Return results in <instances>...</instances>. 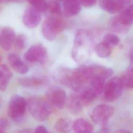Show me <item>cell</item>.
I'll return each mask as SVG.
<instances>
[{"label":"cell","instance_id":"19","mask_svg":"<svg viewBox=\"0 0 133 133\" xmlns=\"http://www.w3.org/2000/svg\"><path fill=\"white\" fill-rule=\"evenodd\" d=\"M105 79L103 78L94 76L89 81V87L94 91V92L99 96L103 93L105 84Z\"/></svg>","mask_w":133,"mask_h":133},{"label":"cell","instance_id":"20","mask_svg":"<svg viewBox=\"0 0 133 133\" xmlns=\"http://www.w3.org/2000/svg\"><path fill=\"white\" fill-rule=\"evenodd\" d=\"M76 93L83 101L84 104L91 103L98 97L89 87L83 86Z\"/></svg>","mask_w":133,"mask_h":133},{"label":"cell","instance_id":"4","mask_svg":"<svg viewBox=\"0 0 133 133\" xmlns=\"http://www.w3.org/2000/svg\"><path fill=\"white\" fill-rule=\"evenodd\" d=\"M27 108V102L22 96L13 95L10 99L8 113L9 117L15 122H20L24 116Z\"/></svg>","mask_w":133,"mask_h":133},{"label":"cell","instance_id":"36","mask_svg":"<svg viewBox=\"0 0 133 133\" xmlns=\"http://www.w3.org/2000/svg\"><path fill=\"white\" fill-rule=\"evenodd\" d=\"M123 5L129 4L132 0H118Z\"/></svg>","mask_w":133,"mask_h":133},{"label":"cell","instance_id":"35","mask_svg":"<svg viewBox=\"0 0 133 133\" xmlns=\"http://www.w3.org/2000/svg\"><path fill=\"white\" fill-rule=\"evenodd\" d=\"M14 133H34L32 130L30 129H22L17 130Z\"/></svg>","mask_w":133,"mask_h":133},{"label":"cell","instance_id":"3","mask_svg":"<svg viewBox=\"0 0 133 133\" xmlns=\"http://www.w3.org/2000/svg\"><path fill=\"white\" fill-rule=\"evenodd\" d=\"M66 24L62 19L51 17L47 18L42 23L41 31L43 36L48 41H54L58 34L63 31Z\"/></svg>","mask_w":133,"mask_h":133},{"label":"cell","instance_id":"40","mask_svg":"<svg viewBox=\"0 0 133 133\" xmlns=\"http://www.w3.org/2000/svg\"><path fill=\"white\" fill-rule=\"evenodd\" d=\"M4 131V130H2L1 129H0V133H5Z\"/></svg>","mask_w":133,"mask_h":133},{"label":"cell","instance_id":"14","mask_svg":"<svg viewBox=\"0 0 133 133\" xmlns=\"http://www.w3.org/2000/svg\"><path fill=\"white\" fill-rule=\"evenodd\" d=\"M8 60L11 68L17 73L25 74L29 71L28 67L16 54H9L8 56Z\"/></svg>","mask_w":133,"mask_h":133},{"label":"cell","instance_id":"39","mask_svg":"<svg viewBox=\"0 0 133 133\" xmlns=\"http://www.w3.org/2000/svg\"><path fill=\"white\" fill-rule=\"evenodd\" d=\"M12 0H0V3H7L11 1Z\"/></svg>","mask_w":133,"mask_h":133},{"label":"cell","instance_id":"22","mask_svg":"<svg viewBox=\"0 0 133 133\" xmlns=\"http://www.w3.org/2000/svg\"><path fill=\"white\" fill-rule=\"evenodd\" d=\"M18 81L21 86L25 87L39 86L43 83L42 78L35 76L20 77L18 78Z\"/></svg>","mask_w":133,"mask_h":133},{"label":"cell","instance_id":"17","mask_svg":"<svg viewBox=\"0 0 133 133\" xmlns=\"http://www.w3.org/2000/svg\"><path fill=\"white\" fill-rule=\"evenodd\" d=\"M69 111L73 114H78L82 111L84 103L77 94L70 95L66 103Z\"/></svg>","mask_w":133,"mask_h":133},{"label":"cell","instance_id":"31","mask_svg":"<svg viewBox=\"0 0 133 133\" xmlns=\"http://www.w3.org/2000/svg\"><path fill=\"white\" fill-rule=\"evenodd\" d=\"M121 79L124 87L133 89V76H131L125 72L121 77Z\"/></svg>","mask_w":133,"mask_h":133},{"label":"cell","instance_id":"26","mask_svg":"<svg viewBox=\"0 0 133 133\" xmlns=\"http://www.w3.org/2000/svg\"><path fill=\"white\" fill-rule=\"evenodd\" d=\"M94 50L97 55L101 58L108 57L112 52L111 46L103 42L97 44L94 47Z\"/></svg>","mask_w":133,"mask_h":133},{"label":"cell","instance_id":"16","mask_svg":"<svg viewBox=\"0 0 133 133\" xmlns=\"http://www.w3.org/2000/svg\"><path fill=\"white\" fill-rule=\"evenodd\" d=\"M74 133H92V125L86 119L83 118L76 119L72 124Z\"/></svg>","mask_w":133,"mask_h":133},{"label":"cell","instance_id":"15","mask_svg":"<svg viewBox=\"0 0 133 133\" xmlns=\"http://www.w3.org/2000/svg\"><path fill=\"white\" fill-rule=\"evenodd\" d=\"M99 4L102 9L111 14L120 12L124 5L118 0H99Z\"/></svg>","mask_w":133,"mask_h":133},{"label":"cell","instance_id":"23","mask_svg":"<svg viewBox=\"0 0 133 133\" xmlns=\"http://www.w3.org/2000/svg\"><path fill=\"white\" fill-rule=\"evenodd\" d=\"M54 127L58 133H69L72 129V124L69 119L61 118L56 122Z\"/></svg>","mask_w":133,"mask_h":133},{"label":"cell","instance_id":"25","mask_svg":"<svg viewBox=\"0 0 133 133\" xmlns=\"http://www.w3.org/2000/svg\"><path fill=\"white\" fill-rule=\"evenodd\" d=\"M109 26L112 30L119 33H125L129 29V26L124 24L117 16L111 19L109 22Z\"/></svg>","mask_w":133,"mask_h":133},{"label":"cell","instance_id":"9","mask_svg":"<svg viewBox=\"0 0 133 133\" xmlns=\"http://www.w3.org/2000/svg\"><path fill=\"white\" fill-rule=\"evenodd\" d=\"M58 78L62 84L71 88L76 92L83 86L75 77L74 71L68 69L61 70L58 73Z\"/></svg>","mask_w":133,"mask_h":133},{"label":"cell","instance_id":"42","mask_svg":"<svg viewBox=\"0 0 133 133\" xmlns=\"http://www.w3.org/2000/svg\"><path fill=\"white\" fill-rule=\"evenodd\" d=\"M92 133H101V132H93Z\"/></svg>","mask_w":133,"mask_h":133},{"label":"cell","instance_id":"6","mask_svg":"<svg viewBox=\"0 0 133 133\" xmlns=\"http://www.w3.org/2000/svg\"><path fill=\"white\" fill-rule=\"evenodd\" d=\"M114 108L109 104H101L96 107L91 114L92 121L99 125L105 124L113 115Z\"/></svg>","mask_w":133,"mask_h":133},{"label":"cell","instance_id":"28","mask_svg":"<svg viewBox=\"0 0 133 133\" xmlns=\"http://www.w3.org/2000/svg\"><path fill=\"white\" fill-rule=\"evenodd\" d=\"M109 45L116 46L119 43V38L115 34L112 33H107L103 37V41Z\"/></svg>","mask_w":133,"mask_h":133},{"label":"cell","instance_id":"29","mask_svg":"<svg viewBox=\"0 0 133 133\" xmlns=\"http://www.w3.org/2000/svg\"><path fill=\"white\" fill-rule=\"evenodd\" d=\"M15 48L19 50H21L24 49L26 46V38L23 34H20L16 37L14 44Z\"/></svg>","mask_w":133,"mask_h":133},{"label":"cell","instance_id":"30","mask_svg":"<svg viewBox=\"0 0 133 133\" xmlns=\"http://www.w3.org/2000/svg\"><path fill=\"white\" fill-rule=\"evenodd\" d=\"M51 14L60 15L62 13V8L60 3L57 1L50 2L48 4V9Z\"/></svg>","mask_w":133,"mask_h":133},{"label":"cell","instance_id":"38","mask_svg":"<svg viewBox=\"0 0 133 133\" xmlns=\"http://www.w3.org/2000/svg\"><path fill=\"white\" fill-rule=\"evenodd\" d=\"M130 59L131 61L133 62V50L130 54Z\"/></svg>","mask_w":133,"mask_h":133},{"label":"cell","instance_id":"7","mask_svg":"<svg viewBox=\"0 0 133 133\" xmlns=\"http://www.w3.org/2000/svg\"><path fill=\"white\" fill-rule=\"evenodd\" d=\"M48 55L46 48L41 44L31 46L24 55V58L31 63L38 62L45 63L47 59Z\"/></svg>","mask_w":133,"mask_h":133},{"label":"cell","instance_id":"10","mask_svg":"<svg viewBox=\"0 0 133 133\" xmlns=\"http://www.w3.org/2000/svg\"><path fill=\"white\" fill-rule=\"evenodd\" d=\"M41 19V12L33 7H29L23 12L22 22L27 28L33 29L38 26Z\"/></svg>","mask_w":133,"mask_h":133},{"label":"cell","instance_id":"34","mask_svg":"<svg viewBox=\"0 0 133 133\" xmlns=\"http://www.w3.org/2000/svg\"><path fill=\"white\" fill-rule=\"evenodd\" d=\"M8 125V121L5 118L2 117L0 118V129L4 130Z\"/></svg>","mask_w":133,"mask_h":133},{"label":"cell","instance_id":"37","mask_svg":"<svg viewBox=\"0 0 133 133\" xmlns=\"http://www.w3.org/2000/svg\"><path fill=\"white\" fill-rule=\"evenodd\" d=\"M115 133H131V132H130L129 131H128L127 130L121 129H119V130H117L116 131H115Z\"/></svg>","mask_w":133,"mask_h":133},{"label":"cell","instance_id":"5","mask_svg":"<svg viewBox=\"0 0 133 133\" xmlns=\"http://www.w3.org/2000/svg\"><path fill=\"white\" fill-rule=\"evenodd\" d=\"M124 85L120 77L114 76L110 78L105 84L103 91L104 99L110 102L117 99L122 95Z\"/></svg>","mask_w":133,"mask_h":133},{"label":"cell","instance_id":"32","mask_svg":"<svg viewBox=\"0 0 133 133\" xmlns=\"http://www.w3.org/2000/svg\"><path fill=\"white\" fill-rule=\"evenodd\" d=\"M81 5L85 7H91L94 6L97 0H78Z\"/></svg>","mask_w":133,"mask_h":133},{"label":"cell","instance_id":"11","mask_svg":"<svg viewBox=\"0 0 133 133\" xmlns=\"http://www.w3.org/2000/svg\"><path fill=\"white\" fill-rule=\"evenodd\" d=\"M74 74L77 80L81 84L89 82L94 76L92 65L81 64L74 70Z\"/></svg>","mask_w":133,"mask_h":133},{"label":"cell","instance_id":"12","mask_svg":"<svg viewBox=\"0 0 133 133\" xmlns=\"http://www.w3.org/2000/svg\"><path fill=\"white\" fill-rule=\"evenodd\" d=\"M15 38V33L12 28L3 29L0 33V47L5 51L9 50L14 44Z\"/></svg>","mask_w":133,"mask_h":133},{"label":"cell","instance_id":"1","mask_svg":"<svg viewBox=\"0 0 133 133\" xmlns=\"http://www.w3.org/2000/svg\"><path fill=\"white\" fill-rule=\"evenodd\" d=\"M93 36L88 31L80 29L75 34L72 56L77 63L86 61L90 56L94 46Z\"/></svg>","mask_w":133,"mask_h":133},{"label":"cell","instance_id":"33","mask_svg":"<svg viewBox=\"0 0 133 133\" xmlns=\"http://www.w3.org/2000/svg\"><path fill=\"white\" fill-rule=\"evenodd\" d=\"M34 133H50L47 129L43 126H38L35 129Z\"/></svg>","mask_w":133,"mask_h":133},{"label":"cell","instance_id":"43","mask_svg":"<svg viewBox=\"0 0 133 133\" xmlns=\"http://www.w3.org/2000/svg\"><path fill=\"white\" fill-rule=\"evenodd\" d=\"M102 133H104V132H102ZM104 133H106V132H104Z\"/></svg>","mask_w":133,"mask_h":133},{"label":"cell","instance_id":"41","mask_svg":"<svg viewBox=\"0 0 133 133\" xmlns=\"http://www.w3.org/2000/svg\"><path fill=\"white\" fill-rule=\"evenodd\" d=\"M1 61V55H0V62Z\"/></svg>","mask_w":133,"mask_h":133},{"label":"cell","instance_id":"24","mask_svg":"<svg viewBox=\"0 0 133 133\" xmlns=\"http://www.w3.org/2000/svg\"><path fill=\"white\" fill-rule=\"evenodd\" d=\"M92 65L94 76H98L106 79L111 77L113 73V70L110 68L98 64H92Z\"/></svg>","mask_w":133,"mask_h":133},{"label":"cell","instance_id":"21","mask_svg":"<svg viewBox=\"0 0 133 133\" xmlns=\"http://www.w3.org/2000/svg\"><path fill=\"white\" fill-rule=\"evenodd\" d=\"M117 16L124 24L129 26L133 23V5L123 9Z\"/></svg>","mask_w":133,"mask_h":133},{"label":"cell","instance_id":"27","mask_svg":"<svg viewBox=\"0 0 133 133\" xmlns=\"http://www.w3.org/2000/svg\"><path fill=\"white\" fill-rule=\"evenodd\" d=\"M33 7L40 12H44L48 9V3L46 0H26Z\"/></svg>","mask_w":133,"mask_h":133},{"label":"cell","instance_id":"8","mask_svg":"<svg viewBox=\"0 0 133 133\" xmlns=\"http://www.w3.org/2000/svg\"><path fill=\"white\" fill-rule=\"evenodd\" d=\"M48 102L55 107L62 109L66 104L67 97L65 91L58 86H51L46 91Z\"/></svg>","mask_w":133,"mask_h":133},{"label":"cell","instance_id":"18","mask_svg":"<svg viewBox=\"0 0 133 133\" xmlns=\"http://www.w3.org/2000/svg\"><path fill=\"white\" fill-rule=\"evenodd\" d=\"M12 74L9 68L5 64L0 65V90L5 91L11 79Z\"/></svg>","mask_w":133,"mask_h":133},{"label":"cell","instance_id":"13","mask_svg":"<svg viewBox=\"0 0 133 133\" xmlns=\"http://www.w3.org/2000/svg\"><path fill=\"white\" fill-rule=\"evenodd\" d=\"M62 11L66 17H71L77 15L81 10V5L78 0H64Z\"/></svg>","mask_w":133,"mask_h":133},{"label":"cell","instance_id":"2","mask_svg":"<svg viewBox=\"0 0 133 133\" xmlns=\"http://www.w3.org/2000/svg\"><path fill=\"white\" fill-rule=\"evenodd\" d=\"M27 107L32 117L40 122L46 120L51 113V104L41 97H32L29 98Z\"/></svg>","mask_w":133,"mask_h":133}]
</instances>
